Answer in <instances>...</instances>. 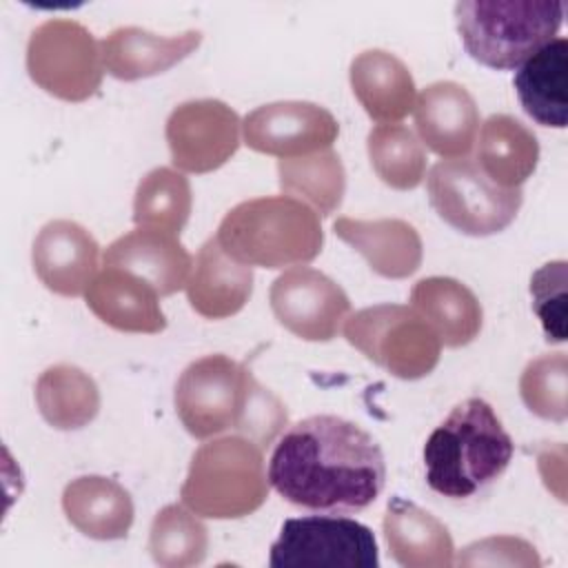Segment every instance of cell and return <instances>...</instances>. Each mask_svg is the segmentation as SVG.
Masks as SVG:
<instances>
[{
	"mask_svg": "<svg viewBox=\"0 0 568 568\" xmlns=\"http://www.w3.org/2000/svg\"><path fill=\"white\" fill-rule=\"evenodd\" d=\"M268 484L288 504L324 513H359L386 484L384 453L373 435L337 415H311L275 444Z\"/></svg>",
	"mask_w": 568,
	"mask_h": 568,
	"instance_id": "obj_1",
	"label": "cell"
},
{
	"mask_svg": "<svg viewBox=\"0 0 568 568\" xmlns=\"http://www.w3.org/2000/svg\"><path fill=\"white\" fill-rule=\"evenodd\" d=\"M173 402L182 426L195 439L233 428L264 448L288 422L284 404L244 364L220 353L204 355L180 373Z\"/></svg>",
	"mask_w": 568,
	"mask_h": 568,
	"instance_id": "obj_2",
	"label": "cell"
},
{
	"mask_svg": "<svg viewBox=\"0 0 568 568\" xmlns=\"http://www.w3.org/2000/svg\"><path fill=\"white\" fill-rule=\"evenodd\" d=\"M513 450L515 444L493 406L468 397L424 444L426 484L442 497L470 499L501 477Z\"/></svg>",
	"mask_w": 568,
	"mask_h": 568,
	"instance_id": "obj_3",
	"label": "cell"
},
{
	"mask_svg": "<svg viewBox=\"0 0 568 568\" xmlns=\"http://www.w3.org/2000/svg\"><path fill=\"white\" fill-rule=\"evenodd\" d=\"M215 237L233 260L262 268L308 264L324 244L320 215L291 195H266L235 204L222 217Z\"/></svg>",
	"mask_w": 568,
	"mask_h": 568,
	"instance_id": "obj_4",
	"label": "cell"
},
{
	"mask_svg": "<svg viewBox=\"0 0 568 568\" xmlns=\"http://www.w3.org/2000/svg\"><path fill=\"white\" fill-rule=\"evenodd\" d=\"M564 4L555 0H462L455 22L473 60L497 71L519 69L555 40Z\"/></svg>",
	"mask_w": 568,
	"mask_h": 568,
	"instance_id": "obj_5",
	"label": "cell"
},
{
	"mask_svg": "<svg viewBox=\"0 0 568 568\" xmlns=\"http://www.w3.org/2000/svg\"><path fill=\"white\" fill-rule=\"evenodd\" d=\"M182 504L197 517L240 519L268 497L262 448L244 435H226L202 444L180 488Z\"/></svg>",
	"mask_w": 568,
	"mask_h": 568,
	"instance_id": "obj_6",
	"label": "cell"
},
{
	"mask_svg": "<svg viewBox=\"0 0 568 568\" xmlns=\"http://www.w3.org/2000/svg\"><path fill=\"white\" fill-rule=\"evenodd\" d=\"M344 337L366 359L399 379L426 377L442 355L435 331L404 304H375L353 313L344 322Z\"/></svg>",
	"mask_w": 568,
	"mask_h": 568,
	"instance_id": "obj_7",
	"label": "cell"
},
{
	"mask_svg": "<svg viewBox=\"0 0 568 568\" xmlns=\"http://www.w3.org/2000/svg\"><path fill=\"white\" fill-rule=\"evenodd\" d=\"M27 73L49 95L84 102L102 84V47L78 20H44L29 36Z\"/></svg>",
	"mask_w": 568,
	"mask_h": 568,
	"instance_id": "obj_8",
	"label": "cell"
},
{
	"mask_svg": "<svg viewBox=\"0 0 568 568\" xmlns=\"http://www.w3.org/2000/svg\"><path fill=\"white\" fill-rule=\"evenodd\" d=\"M428 200L435 213L455 231L486 237L504 231L524 202L519 189H501L468 160H439L426 178Z\"/></svg>",
	"mask_w": 568,
	"mask_h": 568,
	"instance_id": "obj_9",
	"label": "cell"
},
{
	"mask_svg": "<svg viewBox=\"0 0 568 568\" xmlns=\"http://www.w3.org/2000/svg\"><path fill=\"white\" fill-rule=\"evenodd\" d=\"M271 568H377L379 552L368 526L351 517L308 515L282 524L271 546Z\"/></svg>",
	"mask_w": 568,
	"mask_h": 568,
	"instance_id": "obj_10",
	"label": "cell"
},
{
	"mask_svg": "<svg viewBox=\"0 0 568 568\" xmlns=\"http://www.w3.org/2000/svg\"><path fill=\"white\" fill-rule=\"evenodd\" d=\"M240 118L222 100L202 98L178 104L166 118L164 135L171 162L186 173H211L240 149Z\"/></svg>",
	"mask_w": 568,
	"mask_h": 568,
	"instance_id": "obj_11",
	"label": "cell"
},
{
	"mask_svg": "<svg viewBox=\"0 0 568 568\" xmlns=\"http://www.w3.org/2000/svg\"><path fill=\"white\" fill-rule=\"evenodd\" d=\"M275 320L306 342H331L351 313L344 288L317 268L293 266L268 291Z\"/></svg>",
	"mask_w": 568,
	"mask_h": 568,
	"instance_id": "obj_12",
	"label": "cell"
},
{
	"mask_svg": "<svg viewBox=\"0 0 568 568\" xmlns=\"http://www.w3.org/2000/svg\"><path fill=\"white\" fill-rule=\"evenodd\" d=\"M242 133L248 149L286 160L331 149L339 124L328 109L315 102L282 100L251 111L242 122Z\"/></svg>",
	"mask_w": 568,
	"mask_h": 568,
	"instance_id": "obj_13",
	"label": "cell"
},
{
	"mask_svg": "<svg viewBox=\"0 0 568 568\" xmlns=\"http://www.w3.org/2000/svg\"><path fill=\"white\" fill-rule=\"evenodd\" d=\"M100 246L95 237L73 220L47 222L31 248V262L38 280L58 295L78 297L87 293L98 275Z\"/></svg>",
	"mask_w": 568,
	"mask_h": 568,
	"instance_id": "obj_14",
	"label": "cell"
},
{
	"mask_svg": "<svg viewBox=\"0 0 568 568\" xmlns=\"http://www.w3.org/2000/svg\"><path fill=\"white\" fill-rule=\"evenodd\" d=\"M415 126L422 142L439 158H466L479 131V109L466 87L439 80L415 100Z\"/></svg>",
	"mask_w": 568,
	"mask_h": 568,
	"instance_id": "obj_15",
	"label": "cell"
},
{
	"mask_svg": "<svg viewBox=\"0 0 568 568\" xmlns=\"http://www.w3.org/2000/svg\"><path fill=\"white\" fill-rule=\"evenodd\" d=\"M102 262L104 266H118L138 275L160 297L186 288L193 268V257L178 235L146 226H138L113 240L104 248Z\"/></svg>",
	"mask_w": 568,
	"mask_h": 568,
	"instance_id": "obj_16",
	"label": "cell"
},
{
	"mask_svg": "<svg viewBox=\"0 0 568 568\" xmlns=\"http://www.w3.org/2000/svg\"><path fill=\"white\" fill-rule=\"evenodd\" d=\"M84 300L89 311L115 331L153 335L166 328L158 291L124 268L104 266L89 284Z\"/></svg>",
	"mask_w": 568,
	"mask_h": 568,
	"instance_id": "obj_17",
	"label": "cell"
},
{
	"mask_svg": "<svg viewBox=\"0 0 568 568\" xmlns=\"http://www.w3.org/2000/svg\"><path fill=\"white\" fill-rule=\"evenodd\" d=\"M202 42V31L158 36L142 27H118L102 42L104 71L115 80L133 82L160 75L189 58Z\"/></svg>",
	"mask_w": 568,
	"mask_h": 568,
	"instance_id": "obj_18",
	"label": "cell"
},
{
	"mask_svg": "<svg viewBox=\"0 0 568 568\" xmlns=\"http://www.w3.org/2000/svg\"><path fill=\"white\" fill-rule=\"evenodd\" d=\"M333 231L342 242L362 253L368 266L382 277L404 280L422 264V237L406 220L337 217L333 222Z\"/></svg>",
	"mask_w": 568,
	"mask_h": 568,
	"instance_id": "obj_19",
	"label": "cell"
},
{
	"mask_svg": "<svg viewBox=\"0 0 568 568\" xmlns=\"http://www.w3.org/2000/svg\"><path fill=\"white\" fill-rule=\"evenodd\" d=\"M382 530L390 557L404 568H450L455 564L448 528L433 513L404 497L388 499Z\"/></svg>",
	"mask_w": 568,
	"mask_h": 568,
	"instance_id": "obj_20",
	"label": "cell"
},
{
	"mask_svg": "<svg viewBox=\"0 0 568 568\" xmlns=\"http://www.w3.org/2000/svg\"><path fill=\"white\" fill-rule=\"evenodd\" d=\"M351 89L371 120L395 124L415 109L417 91L408 67L390 51L366 49L348 69Z\"/></svg>",
	"mask_w": 568,
	"mask_h": 568,
	"instance_id": "obj_21",
	"label": "cell"
},
{
	"mask_svg": "<svg viewBox=\"0 0 568 568\" xmlns=\"http://www.w3.org/2000/svg\"><path fill=\"white\" fill-rule=\"evenodd\" d=\"M253 293L251 266L233 260L217 242L209 237L195 257L186 282L191 308L206 320H224L244 308Z\"/></svg>",
	"mask_w": 568,
	"mask_h": 568,
	"instance_id": "obj_22",
	"label": "cell"
},
{
	"mask_svg": "<svg viewBox=\"0 0 568 568\" xmlns=\"http://www.w3.org/2000/svg\"><path fill=\"white\" fill-rule=\"evenodd\" d=\"M62 510L73 528L98 541L124 539L133 526V499L111 477L84 475L62 490Z\"/></svg>",
	"mask_w": 568,
	"mask_h": 568,
	"instance_id": "obj_23",
	"label": "cell"
},
{
	"mask_svg": "<svg viewBox=\"0 0 568 568\" xmlns=\"http://www.w3.org/2000/svg\"><path fill=\"white\" fill-rule=\"evenodd\" d=\"M410 306L428 322L448 348L470 344L484 324V311L475 293L455 277H424L410 291Z\"/></svg>",
	"mask_w": 568,
	"mask_h": 568,
	"instance_id": "obj_24",
	"label": "cell"
},
{
	"mask_svg": "<svg viewBox=\"0 0 568 568\" xmlns=\"http://www.w3.org/2000/svg\"><path fill=\"white\" fill-rule=\"evenodd\" d=\"M521 109L541 126L564 129L568 120V42L555 38L515 73Z\"/></svg>",
	"mask_w": 568,
	"mask_h": 568,
	"instance_id": "obj_25",
	"label": "cell"
},
{
	"mask_svg": "<svg viewBox=\"0 0 568 568\" xmlns=\"http://www.w3.org/2000/svg\"><path fill=\"white\" fill-rule=\"evenodd\" d=\"M537 135L508 113L490 115L479 129L477 166L501 189H519L537 169Z\"/></svg>",
	"mask_w": 568,
	"mask_h": 568,
	"instance_id": "obj_26",
	"label": "cell"
},
{
	"mask_svg": "<svg viewBox=\"0 0 568 568\" xmlns=\"http://www.w3.org/2000/svg\"><path fill=\"white\" fill-rule=\"evenodd\" d=\"M36 404L44 422L58 430H78L100 410V390L89 373L73 364H53L36 382Z\"/></svg>",
	"mask_w": 568,
	"mask_h": 568,
	"instance_id": "obj_27",
	"label": "cell"
},
{
	"mask_svg": "<svg viewBox=\"0 0 568 568\" xmlns=\"http://www.w3.org/2000/svg\"><path fill=\"white\" fill-rule=\"evenodd\" d=\"M277 175L280 189L286 195L302 200L322 217H328L342 206L346 193V171L333 149L280 160Z\"/></svg>",
	"mask_w": 568,
	"mask_h": 568,
	"instance_id": "obj_28",
	"label": "cell"
},
{
	"mask_svg": "<svg viewBox=\"0 0 568 568\" xmlns=\"http://www.w3.org/2000/svg\"><path fill=\"white\" fill-rule=\"evenodd\" d=\"M191 206L193 195L189 178L175 169L158 166L149 171L135 189L133 222L135 226L180 235L189 222Z\"/></svg>",
	"mask_w": 568,
	"mask_h": 568,
	"instance_id": "obj_29",
	"label": "cell"
},
{
	"mask_svg": "<svg viewBox=\"0 0 568 568\" xmlns=\"http://www.w3.org/2000/svg\"><path fill=\"white\" fill-rule=\"evenodd\" d=\"M209 530L193 510L180 504L160 508L149 530V552L158 566L189 568L206 559Z\"/></svg>",
	"mask_w": 568,
	"mask_h": 568,
	"instance_id": "obj_30",
	"label": "cell"
},
{
	"mask_svg": "<svg viewBox=\"0 0 568 568\" xmlns=\"http://www.w3.org/2000/svg\"><path fill=\"white\" fill-rule=\"evenodd\" d=\"M371 166L377 178L397 191H410L426 175V151L404 124H377L366 138Z\"/></svg>",
	"mask_w": 568,
	"mask_h": 568,
	"instance_id": "obj_31",
	"label": "cell"
},
{
	"mask_svg": "<svg viewBox=\"0 0 568 568\" xmlns=\"http://www.w3.org/2000/svg\"><path fill=\"white\" fill-rule=\"evenodd\" d=\"M568 388L566 353H546L530 359L519 377V395L530 413L541 419L564 422Z\"/></svg>",
	"mask_w": 568,
	"mask_h": 568,
	"instance_id": "obj_32",
	"label": "cell"
},
{
	"mask_svg": "<svg viewBox=\"0 0 568 568\" xmlns=\"http://www.w3.org/2000/svg\"><path fill=\"white\" fill-rule=\"evenodd\" d=\"M532 308L541 320L548 342L566 339V262H548L530 277Z\"/></svg>",
	"mask_w": 568,
	"mask_h": 568,
	"instance_id": "obj_33",
	"label": "cell"
},
{
	"mask_svg": "<svg viewBox=\"0 0 568 568\" xmlns=\"http://www.w3.org/2000/svg\"><path fill=\"white\" fill-rule=\"evenodd\" d=\"M457 564L462 566H539V557L535 552V546L528 544L521 537L513 535H499V537H486L481 541L468 544L462 552Z\"/></svg>",
	"mask_w": 568,
	"mask_h": 568,
	"instance_id": "obj_34",
	"label": "cell"
}]
</instances>
